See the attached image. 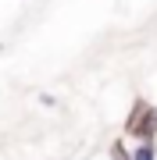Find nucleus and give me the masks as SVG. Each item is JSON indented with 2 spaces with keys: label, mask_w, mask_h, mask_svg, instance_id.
I'll list each match as a JSON object with an SVG mask.
<instances>
[{
  "label": "nucleus",
  "mask_w": 157,
  "mask_h": 160,
  "mask_svg": "<svg viewBox=\"0 0 157 160\" xmlns=\"http://www.w3.org/2000/svg\"><path fill=\"white\" fill-rule=\"evenodd\" d=\"M125 135H132L136 142L139 139H150L157 142V103L136 96L132 107H128V118H125Z\"/></svg>",
  "instance_id": "f257e3e1"
},
{
  "label": "nucleus",
  "mask_w": 157,
  "mask_h": 160,
  "mask_svg": "<svg viewBox=\"0 0 157 160\" xmlns=\"http://www.w3.org/2000/svg\"><path fill=\"white\" fill-rule=\"evenodd\" d=\"M132 160H157V142H150V139H139V142L132 146Z\"/></svg>",
  "instance_id": "f03ea898"
},
{
  "label": "nucleus",
  "mask_w": 157,
  "mask_h": 160,
  "mask_svg": "<svg viewBox=\"0 0 157 160\" xmlns=\"http://www.w3.org/2000/svg\"><path fill=\"white\" fill-rule=\"evenodd\" d=\"M111 160H132V149H128L125 139H114L111 142Z\"/></svg>",
  "instance_id": "7ed1b4c3"
}]
</instances>
